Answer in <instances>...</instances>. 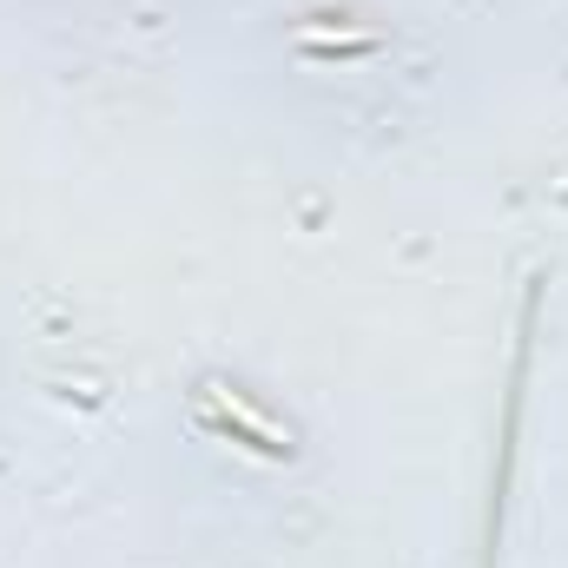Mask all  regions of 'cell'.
<instances>
[{
    "mask_svg": "<svg viewBox=\"0 0 568 568\" xmlns=\"http://www.w3.org/2000/svg\"><path fill=\"white\" fill-rule=\"evenodd\" d=\"M199 410L225 429L232 443H245V449H258V456H272V463H284V456L297 449V436H291V429H278L265 410H252V404H245L232 384H219V377H205V384H199Z\"/></svg>",
    "mask_w": 568,
    "mask_h": 568,
    "instance_id": "obj_1",
    "label": "cell"
},
{
    "mask_svg": "<svg viewBox=\"0 0 568 568\" xmlns=\"http://www.w3.org/2000/svg\"><path fill=\"white\" fill-rule=\"evenodd\" d=\"M291 40H297L304 53H377V33H344V27H337V33H324V27H297Z\"/></svg>",
    "mask_w": 568,
    "mask_h": 568,
    "instance_id": "obj_2",
    "label": "cell"
}]
</instances>
